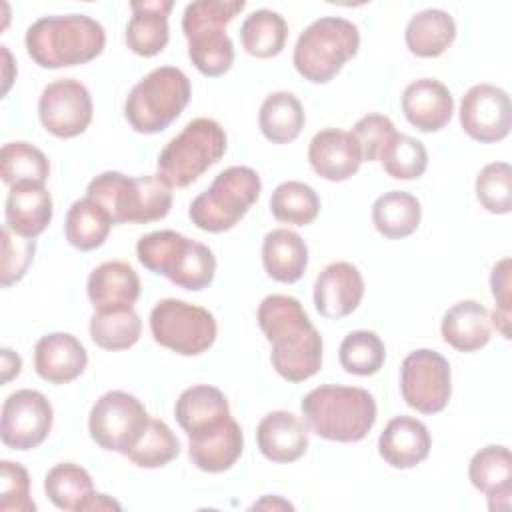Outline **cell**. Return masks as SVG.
<instances>
[{"mask_svg": "<svg viewBox=\"0 0 512 512\" xmlns=\"http://www.w3.org/2000/svg\"><path fill=\"white\" fill-rule=\"evenodd\" d=\"M252 508H288V510H292V504H288L286 500H282V498H278V496H274V498H270V496H264L260 502H256Z\"/></svg>", "mask_w": 512, "mask_h": 512, "instance_id": "obj_52", "label": "cell"}, {"mask_svg": "<svg viewBox=\"0 0 512 512\" xmlns=\"http://www.w3.org/2000/svg\"><path fill=\"white\" fill-rule=\"evenodd\" d=\"M260 190L262 180L254 168L230 166L216 174L212 184L192 200L188 216L204 232H226L246 216Z\"/></svg>", "mask_w": 512, "mask_h": 512, "instance_id": "obj_7", "label": "cell"}, {"mask_svg": "<svg viewBox=\"0 0 512 512\" xmlns=\"http://www.w3.org/2000/svg\"><path fill=\"white\" fill-rule=\"evenodd\" d=\"M460 124L476 142L492 144L504 140L512 126L508 92L494 84L472 86L460 102Z\"/></svg>", "mask_w": 512, "mask_h": 512, "instance_id": "obj_14", "label": "cell"}, {"mask_svg": "<svg viewBox=\"0 0 512 512\" xmlns=\"http://www.w3.org/2000/svg\"><path fill=\"white\" fill-rule=\"evenodd\" d=\"M84 510H120V504L108 498L106 494H94Z\"/></svg>", "mask_w": 512, "mask_h": 512, "instance_id": "obj_51", "label": "cell"}, {"mask_svg": "<svg viewBox=\"0 0 512 512\" xmlns=\"http://www.w3.org/2000/svg\"><path fill=\"white\" fill-rule=\"evenodd\" d=\"M490 288L496 300V312L510 314V258L500 260L490 274Z\"/></svg>", "mask_w": 512, "mask_h": 512, "instance_id": "obj_49", "label": "cell"}, {"mask_svg": "<svg viewBox=\"0 0 512 512\" xmlns=\"http://www.w3.org/2000/svg\"><path fill=\"white\" fill-rule=\"evenodd\" d=\"M150 332L160 346L180 356H198L214 344L218 326L206 308L164 298L150 312Z\"/></svg>", "mask_w": 512, "mask_h": 512, "instance_id": "obj_9", "label": "cell"}, {"mask_svg": "<svg viewBox=\"0 0 512 512\" xmlns=\"http://www.w3.org/2000/svg\"><path fill=\"white\" fill-rule=\"evenodd\" d=\"M468 478L476 490L488 496L490 510H496L498 500H502L504 510L510 508L512 456L506 446L490 444L480 448L468 464Z\"/></svg>", "mask_w": 512, "mask_h": 512, "instance_id": "obj_25", "label": "cell"}, {"mask_svg": "<svg viewBox=\"0 0 512 512\" xmlns=\"http://www.w3.org/2000/svg\"><path fill=\"white\" fill-rule=\"evenodd\" d=\"M110 228H112L110 216L104 212V208H100L90 198L76 200L66 212V222H64L66 240L82 252L100 248L106 242Z\"/></svg>", "mask_w": 512, "mask_h": 512, "instance_id": "obj_35", "label": "cell"}, {"mask_svg": "<svg viewBox=\"0 0 512 512\" xmlns=\"http://www.w3.org/2000/svg\"><path fill=\"white\" fill-rule=\"evenodd\" d=\"M308 162L320 178L330 182H344L360 170L362 156L350 132L326 128L316 132L310 140Z\"/></svg>", "mask_w": 512, "mask_h": 512, "instance_id": "obj_16", "label": "cell"}, {"mask_svg": "<svg viewBox=\"0 0 512 512\" xmlns=\"http://www.w3.org/2000/svg\"><path fill=\"white\" fill-rule=\"evenodd\" d=\"M300 408L308 428L332 442H360L376 422L374 396L356 386H318L302 398Z\"/></svg>", "mask_w": 512, "mask_h": 512, "instance_id": "obj_3", "label": "cell"}, {"mask_svg": "<svg viewBox=\"0 0 512 512\" xmlns=\"http://www.w3.org/2000/svg\"><path fill=\"white\" fill-rule=\"evenodd\" d=\"M52 420V404L42 392L16 390L2 404L0 438L12 450H32L48 438Z\"/></svg>", "mask_w": 512, "mask_h": 512, "instance_id": "obj_12", "label": "cell"}, {"mask_svg": "<svg viewBox=\"0 0 512 512\" xmlns=\"http://www.w3.org/2000/svg\"><path fill=\"white\" fill-rule=\"evenodd\" d=\"M142 332L140 316L136 314L134 306L108 310V312H94L90 318V338L96 346L104 350H126L132 348Z\"/></svg>", "mask_w": 512, "mask_h": 512, "instance_id": "obj_38", "label": "cell"}, {"mask_svg": "<svg viewBox=\"0 0 512 512\" xmlns=\"http://www.w3.org/2000/svg\"><path fill=\"white\" fill-rule=\"evenodd\" d=\"M262 264L272 280L294 284L306 272L308 246L300 234L288 228H274L264 236Z\"/></svg>", "mask_w": 512, "mask_h": 512, "instance_id": "obj_27", "label": "cell"}, {"mask_svg": "<svg viewBox=\"0 0 512 512\" xmlns=\"http://www.w3.org/2000/svg\"><path fill=\"white\" fill-rule=\"evenodd\" d=\"M86 292L96 312L130 308L140 296V278L128 262H102L90 272Z\"/></svg>", "mask_w": 512, "mask_h": 512, "instance_id": "obj_20", "label": "cell"}, {"mask_svg": "<svg viewBox=\"0 0 512 512\" xmlns=\"http://www.w3.org/2000/svg\"><path fill=\"white\" fill-rule=\"evenodd\" d=\"M188 240L190 238L174 230H156L138 240L136 256L144 268L168 278Z\"/></svg>", "mask_w": 512, "mask_h": 512, "instance_id": "obj_42", "label": "cell"}, {"mask_svg": "<svg viewBox=\"0 0 512 512\" xmlns=\"http://www.w3.org/2000/svg\"><path fill=\"white\" fill-rule=\"evenodd\" d=\"M306 122L304 108L292 92H272L264 98L258 114V126L272 144L294 142Z\"/></svg>", "mask_w": 512, "mask_h": 512, "instance_id": "obj_30", "label": "cell"}, {"mask_svg": "<svg viewBox=\"0 0 512 512\" xmlns=\"http://www.w3.org/2000/svg\"><path fill=\"white\" fill-rule=\"evenodd\" d=\"M216 274V258L212 250L196 240H188L168 280L184 290H204L212 284Z\"/></svg>", "mask_w": 512, "mask_h": 512, "instance_id": "obj_43", "label": "cell"}, {"mask_svg": "<svg viewBox=\"0 0 512 512\" xmlns=\"http://www.w3.org/2000/svg\"><path fill=\"white\" fill-rule=\"evenodd\" d=\"M86 198L104 208L112 224L156 222L166 218L172 208L170 186L158 174L130 178L108 170L88 184Z\"/></svg>", "mask_w": 512, "mask_h": 512, "instance_id": "obj_4", "label": "cell"}, {"mask_svg": "<svg viewBox=\"0 0 512 512\" xmlns=\"http://www.w3.org/2000/svg\"><path fill=\"white\" fill-rule=\"evenodd\" d=\"M104 46L102 24L86 14L44 16L26 30L28 56L48 70L86 64L100 56Z\"/></svg>", "mask_w": 512, "mask_h": 512, "instance_id": "obj_2", "label": "cell"}, {"mask_svg": "<svg viewBox=\"0 0 512 512\" xmlns=\"http://www.w3.org/2000/svg\"><path fill=\"white\" fill-rule=\"evenodd\" d=\"M430 446L432 438L426 424L412 416L392 418L378 438V452L382 460L400 470L414 468L424 462L430 454Z\"/></svg>", "mask_w": 512, "mask_h": 512, "instance_id": "obj_19", "label": "cell"}, {"mask_svg": "<svg viewBox=\"0 0 512 512\" xmlns=\"http://www.w3.org/2000/svg\"><path fill=\"white\" fill-rule=\"evenodd\" d=\"M402 112L420 132H438L452 118L454 98L440 80L420 78L404 88Z\"/></svg>", "mask_w": 512, "mask_h": 512, "instance_id": "obj_18", "label": "cell"}, {"mask_svg": "<svg viewBox=\"0 0 512 512\" xmlns=\"http://www.w3.org/2000/svg\"><path fill=\"white\" fill-rule=\"evenodd\" d=\"M20 368H22V358L10 348H2V382L8 384L14 376L20 374Z\"/></svg>", "mask_w": 512, "mask_h": 512, "instance_id": "obj_50", "label": "cell"}, {"mask_svg": "<svg viewBox=\"0 0 512 512\" xmlns=\"http://www.w3.org/2000/svg\"><path fill=\"white\" fill-rule=\"evenodd\" d=\"M180 454V442L162 420L150 418L136 444L126 454L140 468H162Z\"/></svg>", "mask_w": 512, "mask_h": 512, "instance_id": "obj_39", "label": "cell"}, {"mask_svg": "<svg viewBox=\"0 0 512 512\" xmlns=\"http://www.w3.org/2000/svg\"><path fill=\"white\" fill-rule=\"evenodd\" d=\"M192 96L188 76L174 66H160L146 74L126 96L124 116L140 134L166 130Z\"/></svg>", "mask_w": 512, "mask_h": 512, "instance_id": "obj_6", "label": "cell"}, {"mask_svg": "<svg viewBox=\"0 0 512 512\" xmlns=\"http://www.w3.org/2000/svg\"><path fill=\"white\" fill-rule=\"evenodd\" d=\"M440 332L458 352H476L490 342V312L476 300H462L448 308Z\"/></svg>", "mask_w": 512, "mask_h": 512, "instance_id": "obj_28", "label": "cell"}, {"mask_svg": "<svg viewBox=\"0 0 512 512\" xmlns=\"http://www.w3.org/2000/svg\"><path fill=\"white\" fill-rule=\"evenodd\" d=\"M270 212L282 224L308 226L318 218L320 198L312 186L298 180H286L274 188Z\"/></svg>", "mask_w": 512, "mask_h": 512, "instance_id": "obj_37", "label": "cell"}, {"mask_svg": "<svg viewBox=\"0 0 512 512\" xmlns=\"http://www.w3.org/2000/svg\"><path fill=\"white\" fill-rule=\"evenodd\" d=\"M378 160L382 162L384 172L396 180L420 178L428 168L426 146L420 140L398 132L386 142Z\"/></svg>", "mask_w": 512, "mask_h": 512, "instance_id": "obj_40", "label": "cell"}, {"mask_svg": "<svg viewBox=\"0 0 512 512\" xmlns=\"http://www.w3.org/2000/svg\"><path fill=\"white\" fill-rule=\"evenodd\" d=\"M132 18L126 26L128 48L144 58L160 54L170 38L168 14L174 8L172 0H134L130 2Z\"/></svg>", "mask_w": 512, "mask_h": 512, "instance_id": "obj_23", "label": "cell"}, {"mask_svg": "<svg viewBox=\"0 0 512 512\" xmlns=\"http://www.w3.org/2000/svg\"><path fill=\"white\" fill-rule=\"evenodd\" d=\"M38 116L52 136L74 138L92 122V96L80 80H54L40 94Z\"/></svg>", "mask_w": 512, "mask_h": 512, "instance_id": "obj_13", "label": "cell"}, {"mask_svg": "<svg viewBox=\"0 0 512 512\" xmlns=\"http://www.w3.org/2000/svg\"><path fill=\"white\" fill-rule=\"evenodd\" d=\"M476 198L490 214L512 210V168L508 162H492L478 172Z\"/></svg>", "mask_w": 512, "mask_h": 512, "instance_id": "obj_44", "label": "cell"}, {"mask_svg": "<svg viewBox=\"0 0 512 512\" xmlns=\"http://www.w3.org/2000/svg\"><path fill=\"white\" fill-rule=\"evenodd\" d=\"M422 208L416 196L402 192V190H390L376 198L372 204V222L378 234L390 240H400L416 232L420 226Z\"/></svg>", "mask_w": 512, "mask_h": 512, "instance_id": "obj_31", "label": "cell"}, {"mask_svg": "<svg viewBox=\"0 0 512 512\" xmlns=\"http://www.w3.org/2000/svg\"><path fill=\"white\" fill-rule=\"evenodd\" d=\"M6 226L22 236H40L52 220V196L44 184H16L10 186L4 204Z\"/></svg>", "mask_w": 512, "mask_h": 512, "instance_id": "obj_24", "label": "cell"}, {"mask_svg": "<svg viewBox=\"0 0 512 512\" xmlns=\"http://www.w3.org/2000/svg\"><path fill=\"white\" fill-rule=\"evenodd\" d=\"M50 164L46 154L28 142H8L0 152V176L6 186L46 184Z\"/></svg>", "mask_w": 512, "mask_h": 512, "instance_id": "obj_36", "label": "cell"}, {"mask_svg": "<svg viewBox=\"0 0 512 512\" xmlns=\"http://www.w3.org/2000/svg\"><path fill=\"white\" fill-rule=\"evenodd\" d=\"M36 504L30 498L28 470L10 460L0 462V512H34Z\"/></svg>", "mask_w": 512, "mask_h": 512, "instance_id": "obj_45", "label": "cell"}, {"mask_svg": "<svg viewBox=\"0 0 512 512\" xmlns=\"http://www.w3.org/2000/svg\"><path fill=\"white\" fill-rule=\"evenodd\" d=\"M226 144V132L216 120L196 118L162 148L158 176L170 188H184L224 156Z\"/></svg>", "mask_w": 512, "mask_h": 512, "instance_id": "obj_8", "label": "cell"}, {"mask_svg": "<svg viewBox=\"0 0 512 512\" xmlns=\"http://www.w3.org/2000/svg\"><path fill=\"white\" fill-rule=\"evenodd\" d=\"M36 242L34 238H22L14 234L8 226L2 228V270H0V284L8 288L10 284L18 282L28 266L34 260Z\"/></svg>", "mask_w": 512, "mask_h": 512, "instance_id": "obj_47", "label": "cell"}, {"mask_svg": "<svg viewBox=\"0 0 512 512\" xmlns=\"http://www.w3.org/2000/svg\"><path fill=\"white\" fill-rule=\"evenodd\" d=\"M246 8L244 0H196L190 2L182 16V32L188 34L206 26L226 28L238 12Z\"/></svg>", "mask_w": 512, "mask_h": 512, "instance_id": "obj_46", "label": "cell"}, {"mask_svg": "<svg viewBox=\"0 0 512 512\" xmlns=\"http://www.w3.org/2000/svg\"><path fill=\"white\" fill-rule=\"evenodd\" d=\"M188 56L198 72L208 78L226 74L234 64V44L220 26H206L184 34Z\"/></svg>", "mask_w": 512, "mask_h": 512, "instance_id": "obj_33", "label": "cell"}, {"mask_svg": "<svg viewBox=\"0 0 512 512\" xmlns=\"http://www.w3.org/2000/svg\"><path fill=\"white\" fill-rule=\"evenodd\" d=\"M266 340L272 344V368L288 382H304L322 368V336L302 304L286 294L266 296L256 312Z\"/></svg>", "mask_w": 512, "mask_h": 512, "instance_id": "obj_1", "label": "cell"}, {"mask_svg": "<svg viewBox=\"0 0 512 512\" xmlns=\"http://www.w3.org/2000/svg\"><path fill=\"white\" fill-rule=\"evenodd\" d=\"M86 364V348L68 332H50L34 346L36 374L50 384H68L76 380Z\"/></svg>", "mask_w": 512, "mask_h": 512, "instance_id": "obj_17", "label": "cell"}, {"mask_svg": "<svg viewBox=\"0 0 512 512\" xmlns=\"http://www.w3.org/2000/svg\"><path fill=\"white\" fill-rule=\"evenodd\" d=\"M350 134L358 144L362 162H376L386 142L396 134V128L388 116L366 114L352 126Z\"/></svg>", "mask_w": 512, "mask_h": 512, "instance_id": "obj_48", "label": "cell"}, {"mask_svg": "<svg viewBox=\"0 0 512 512\" xmlns=\"http://www.w3.org/2000/svg\"><path fill=\"white\" fill-rule=\"evenodd\" d=\"M148 420L150 416L136 396L110 390L92 406L88 430L100 448L126 456L144 432Z\"/></svg>", "mask_w": 512, "mask_h": 512, "instance_id": "obj_10", "label": "cell"}, {"mask_svg": "<svg viewBox=\"0 0 512 512\" xmlns=\"http://www.w3.org/2000/svg\"><path fill=\"white\" fill-rule=\"evenodd\" d=\"M44 492L56 508L70 512L84 510L88 500L96 494L88 470L74 462L52 466L44 478Z\"/></svg>", "mask_w": 512, "mask_h": 512, "instance_id": "obj_32", "label": "cell"}, {"mask_svg": "<svg viewBox=\"0 0 512 512\" xmlns=\"http://www.w3.org/2000/svg\"><path fill=\"white\" fill-rule=\"evenodd\" d=\"M244 450V436L240 424L230 418L220 428L190 436L188 438V456L192 464L210 474L224 472L232 468Z\"/></svg>", "mask_w": 512, "mask_h": 512, "instance_id": "obj_26", "label": "cell"}, {"mask_svg": "<svg viewBox=\"0 0 512 512\" xmlns=\"http://www.w3.org/2000/svg\"><path fill=\"white\" fill-rule=\"evenodd\" d=\"M174 416L188 438L212 432L232 418L224 392L208 384L186 388L176 400Z\"/></svg>", "mask_w": 512, "mask_h": 512, "instance_id": "obj_22", "label": "cell"}, {"mask_svg": "<svg viewBox=\"0 0 512 512\" xmlns=\"http://www.w3.org/2000/svg\"><path fill=\"white\" fill-rule=\"evenodd\" d=\"M260 452L278 464L298 460L308 448V424L288 410L266 414L256 428Z\"/></svg>", "mask_w": 512, "mask_h": 512, "instance_id": "obj_21", "label": "cell"}, {"mask_svg": "<svg viewBox=\"0 0 512 512\" xmlns=\"http://www.w3.org/2000/svg\"><path fill=\"white\" fill-rule=\"evenodd\" d=\"M400 390L404 402L422 414H438L452 394L448 360L430 348L410 352L400 366Z\"/></svg>", "mask_w": 512, "mask_h": 512, "instance_id": "obj_11", "label": "cell"}, {"mask_svg": "<svg viewBox=\"0 0 512 512\" xmlns=\"http://www.w3.org/2000/svg\"><path fill=\"white\" fill-rule=\"evenodd\" d=\"M360 32L356 24L338 16L314 20L296 40L292 64L296 72L314 84L330 82L342 66L356 56Z\"/></svg>", "mask_w": 512, "mask_h": 512, "instance_id": "obj_5", "label": "cell"}, {"mask_svg": "<svg viewBox=\"0 0 512 512\" xmlns=\"http://www.w3.org/2000/svg\"><path fill=\"white\" fill-rule=\"evenodd\" d=\"M338 360L348 374L372 376L382 368L386 348L378 334L370 330H354L342 340Z\"/></svg>", "mask_w": 512, "mask_h": 512, "instance_id": "obj_41", "label": "cell"}, {"mask_svg": "<svg viewBox=\"0 0 512 512\" xmlns=\"http://www.w3.org/2000/svg\"><path fill=\"white\" fill-rule=\"evenodd\" d=\"M456 38L454 18L440 8H428L410 18L404 30L408 50L420 58L444 54Z\"/></svg>", "mask_w": 512, "mask_h": 512, "instance_id": "obj_29", "label": "cell"}, {"mask_svg": "<svg viewBox=\"0 0 512 512\" xmlns=\"http://www.w3.org/2000/svg\"><path fill=\"white\" fill-rule=\"evenodd\" d=\"M288 38V24L284 16L274 10H254L240 26V42L250 56L274 58L278 56Z\"/></svg>", "mask_w": 512, "mask_h": 512, "instance_id": "obj_34", "label": "cell"}, {"mask_svg": "<svg viewBox=\"0 0 512 512\" xmlns=\"http://www.w3.org/2000/svg\"><path fill=\"white\" fill-rule=\"evenodd\" d=\"M364 296V278L350 262L328 264L314 282V306L320 316L338 320L352 314Z\"/></svg>", "mask_w": 512, "mask_h": 512, "instance_id": "obj_15", "label": "cell"}]
</instances>
